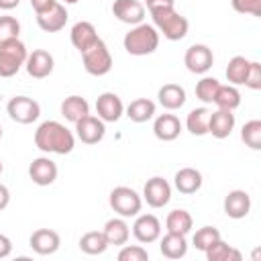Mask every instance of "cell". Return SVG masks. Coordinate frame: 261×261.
I'll return each instance as SVG.
<instances>
[{"label": "cell", "mask_w": 261, "mask_h": 261, "mask_svg": "<svg viewBox=\"0 0 261 261\" xmlns=\"http://www.w3.org/2000/svg\"><path fill=\"white\" fill-rule=\"evenodd\" d=\"M149 253L141 245H122L118 251V261H147Z\"/></svg>", "instance_id": "74e56055"}, {"label": "cell", "mask_w": 261, "mask_h": 261, "mask_svg": "<svg viewBox=\"0 0 261 261\" xmlns=\"http://www.w3.org/2000/svg\"><path fill=\"white\" fill-rule=\"evenodd\" d=\"M75 135L82 143L86 145H96L104 139L106 135V126H104V120H100L98 116H84L82 120L75 122Z\"/></svg>", "instance_id": "30bf717a"}, {"label": "cell", "mask_w": 261, "mask_h": 261, "mask_svg": "<svg viewBox=\"0 0 261 261\" xmlns=\"http://www.w3.org/2000/svg\"><path fill=\"white\" fill-rule=\"evenodd\" d=\"M173 184L179 194H196L202 188V173L194 167H181L175 173Z\"/></svg>", "instance_id": "cb8c5ba5"}, {"label": "cell", "mask_w": 261, "mask_h": 261, "mask_svg": "<svg viewBox=\"0 0 261 261\" xmlns=\"http://www.w3.org/2000/svg\"><path fill=\"white\" fill-rule=\"evenodd\" d=\"M35 145L43 153H55V155H67L75 147L73 133L57 122V120H45L35 130Z\"/></svg>", "instance_id": "6da1fadb"}, {"label": "cell", "mask_w": 261, "mask_h": 261, "mask_svg": "<svg viewBox=\"0 0 261 261\" xmlns=\"http://www.w3.org/2000/svg\"><path fill=\"white\" fill-rule=\"evenodd\" d=\"M61 114H63V118L65 120H69V122H77V120H82L84 116H88L90 114V104H88V100L86 98H82V96H67L63 102H61Z\"/></svg>", "instance_id": "484cf974"}, {"label": "cell", "mask_w": 261, "mask_h": 261, "mask_svg": "<svg viewBox=\"0 0 261 261\" xmlns=\"http://www.w3.org/2000/svg\"><path fill=\"white\" fill-rule=\"evenodd\" d=\"M96 114L104 122H116L124 114L122 100L114 92H104L96 98Z\"/></svg>", "instance_id": "4fadbf2b"}, {"label": "cell", "mask_w": 261, "mask_h": 261, "mask_svg": "<svg viewBox=\"0 0 261 261\" xmlns=\"http://www.w3.org/2000/svg\"><path fill=\"white\" fill-rule=\"evenodd\" d=\"M112 14L124 24H139L145 18V4L139 0H114Z\"/></svg>", "instance_id": "5bb4252c"}, {"label": "cell", "mask_w": 261, "mask_h": 261, "mask_svg": "<svg viewBox=\"0 0 261 261\" xmlns=\"http://www.w3.org/2000/svg\"><path fill=\"white\" fill-rule=\"evenodd\" d=\"M10 253H12V241H10L6 234L0 232V259L8 257Z\"/></svg>", "instance_id": "7bdbcfd3"}, {"label": "cell", "mask_w": 261, "mask_h": 261, "mask_svg": "<svg viewBox=\"0 0 261 261\" xmlns=\"http://www.w3.org/2000/svg\"><path fill=\"white\" fill-rule=\"evenodd\" d=\"M218 239H220V230H218L216 226H202V228L196 230L192 243H194V247H196L198 251L204 253V251H206L212 243H216Z\"/></svg>", "instance_id": "d590c367"}, {"label": "cell", "mask_w": 261, "mask_h": 261, "mask_svg": "<svg viewBox=\"0 0 261 261\" xmlns=\"http://www.w3.org/2000/svg\"><path fill=\"white\" fill-rule=\"evenodd\" d=\"M218 86H220V82H218L216 77H210V75L202 77V80L196 84V98H198V100H202L204 104H212V102H214V96H216Z\"/></svg>", "instance_id": "e575fe53"}, {"label": "cell", "mask_w": 261, "mask_h": 261, "mask_svg": "<svg viewBox=\"0 0 261 261\" xmlns=\"http://www.w3.org/2000/svg\"><path fill=\"white\" fill-rule=\"evenodd\" d=\"M82 61H84V69L90 75H106L112 69V55L102 39H98L90 49L82 53Z\"/></svg>", "instance_id": "5b68a950"}, {"label": "cell", "mask_w": 261, "mask_h": 261, "mask_svg": "<svg viewBox=\"0 0 261 261\" xmlns=\"http://www.w3.org/2000/svg\"><path fill=\"white\" fill-rule=\"evenodd\" d=\"M153 18V27L163 33L165 39L169 41H181L188 35V18L181 16L175 8H161V10H153L151 12Z\"/></svg>", "instance_id": "3957f363"}, {"label": "cell", "mask_w": 261, "mask_h": 261, "mask_svg": "<svg viewBox=\"0 0 261 261\" xmlns=\"http://www.w3.org/2000/svg\"><path fill=\"white\" fill-rule=\"evenodd\" d=\"M27 47L20 39H12L0 45V77H12L27 61Z\"/></svg>", "instance_id": "277c9868"}, {"label": "cell", "mask_w": 261, "mask_h": 261, "mask_svg": "<svg viewBox=\"0 0 261 261\" xmlns=\"http://www.w3.org/2000/svg\"><path fill=\"white\" fill-rule=\"evenodd\" d=\"M232 8L241 14H253L261 16V0H230Z\"/></svg>", "instance_id": "f35d334b"}, {"label": "cell", "mask_w": 261, "mask_h": 261, "mask_svg": "<svg viewBox=\"0 0 261 261\" xmlns=\"http://www.w3.org/2000/svg\"><path fill=\"white\" fill-rule=\"evenodd\" d=\"M241 139L247 147L259 151L261 149V120L255 118V120L245 122L243 128H241Z\"/></svg>", "instance_id": "836d02e7"}, {"label": "cell", "mask_w": 261, "mask_h": 261, "mask_svg": "<svg viewBox=\"0 0 261 261\" xmlns=\"http://www.w3.org/2000/svg\"><path fill=\"white\" fill-rule=\"evenodd\" d=\"M29 245H31V249H33L35 253H39V255H53V253L59 249L61 239H59V234H57L55 230H51V228H37V230L31 234Z\"/></svg>", "instance_id": "2e32d148"}, {"label": "cell", "mask_w": 261, "mask_h": 261, "mask_svg": "<svg viewBox=\"0 0 261 261\" xmlns=\"http://www.w3.org/2000/svg\"><path fill=\"white\" fill-rule=\"evenodd\" d=\"M53 55L45 49H33V53L27 55V61H24V67H27V73L31 77H37V80H43L47 75H51L53 71Z\"/></svg>", "instance_id": "7c38bea8"}, {"label": "cell", "mask_w": 261, "mask_h": 261, "mask_svg": "<svg viewBox=\"0 0 261 261\" xmlns=\"http://www.w3.org/2000/svg\"><path fill=\"white\" fill-rule=\"evenodd\" d=\"M2 169H4V165H2V161H0V173H2Z\"/></svg>", "instance_id": "7dc6e473"}, {"label": "cell", "mask_w": 261, "mask_h": 261, "mask_svg": "<svg viewBox=\"0 0 261 261\" xmlns=\"http://www.w3.org/2000/svg\"><path fill=\"white\" fill-rule=\"evenodd\" d=\"M153 133L159 141H173L181 133V122L175 114H159L153 122Z\"/></svg>", "instance_id": "44dd1931"}, {"label": "cell", "mask_w": 261, "mask_h": 261, "mask_svg": "<svg viewBox=\"0 0 261 261\" xmlns=\"http://www.w3.org/2000/svg\"><path fill=\"white\" fill-rule=\"evenodd\" d=\"M0 139H2V126H0Z\"/></svg>", "instance_id": "c3c4849f"}, {"label": "cell", "mask_w": 261, "mask_h": 261, "mask_svg": "<svg viewBox=\"0 0 261 261\" xmlns=\"http://www.w3.org/2000/svg\"><path fill=\"white\" fill-rule=\"evenodd\" d=\"M251 210V196L245 190H232L224 198V214L228 218H245Z\"/></svg>", "instance_id": "ac0fdd59"}, {"label": "cell", "mask_w": 261, "mask_h": 261, "mask_svg": "<svg viewBox=\"0 0 261 261\" xmlns=\"http://www.w3.org/2000/svg\"><path fill=\"white\" fill-rule=\"evenodd\" d=\"M55 2H57V0H31V6H33V10H35V14H39V12L49 10Z\"/></svg>", "instance_id": "b9f144b4"}, {"label": "cell", "mask_w": 261, "mask_h": 261, "mask_svg": "<svg viewBox=\"0 0 261 261\" xmlns=\"http://www.w3.org/2000/svg\"><path fill=\"white\" fill-rule=\"evenodd\" d=\"M108 247L110 245L102 230H90V232L82 234V239H80V249L86 255H102Z\"/></svg>", "instance_id": "f1b7e54d"}, {"label": "cell", "mask_w": 261, "mask_h": 261, "mask_svg": "<svg viewBox=\"0 0 261 261\" xmlns=\"http://www.w3.org/2000/svg\"><path fill=\"white\" fill-rule=\"evenodd\" d=\"M29 177L37 186H51L57 179V165L49 157H37L29 165Z\"/></svg>", "instance_id": "9a60e30c"}, {"label": "cell", "mask_w": 261, "mask_h": 261, "mask_svg": "<svg viewBox=\"0 0 261 261\" xmlns=\"http://www.w3.org/2000/svg\"><path fill=\"white\" fill-rule=\"evenodd\" d=\"M102 232H104L108 245H114V247L126 245V241H128V237H130V228H128V224L124 222L122 216H120V218H110V220H106Z\"/></svg>", "instance_id": "d4e9b609"}, {"label": "cell", "mask_w": 261, "mask_h": 261, "mask_svg": "<svg viewBox=\"0 0 261 261\" xmlns=\"http://www.w3.org/2000/svg\"><path fill=\"white\" fill-rule=\"evenodd\" d=\"M159 251H161V255L167 257V259H181V257L188 253L186 234L167 232V234L159 241Z\"/></svg>", "instance_id": "603a6c76"}, {"label": "cell", "mask_w": 261, "mask_h": 261, "mask_svg": "<svg viewBox=\"0 0 261 261\" xmlns=\"http://www.w3.org/2000/svg\"><path fill=\"white\" fill-rule=\"evenodd\" d=\"M214 104L222 110H234L241 106V92L232 84H228V86L220 84L216 90V96H214Z\"/></svg>", "instance_id": "f546056e"}, {"label": "cell", "mask_w": 261, "mask_h": 261, "mask_svg": "<svg viewBox=\"0 0 261 261\" xmlns=\"http://www.w3.org/2000/svg\"><path fill=\"white\" fill-rule=\"evenodd\" d=\"M122 45H124L126 53H130V55H137V57L151 55L159 47V31L153 24L139 22L124 35Z\"/></svg>", "instance_id": "7a4b0ae2"}, {"label": "cell", "mask_w": 261, "mask_h": 261, "mask_svg": "<svg viewBox=\"0 0 261 261\" xmlns=\"http://www.w3.org/2000/svg\"><path fill=\"white\" fill-rule=\"evenodd\" d=\"M175 0H145V6L149 8V12L153 10H161V8H173Z\"/></svg>", "instance_id": "60d3db41"}, {"label": "cell", "mask_w": 261, "mask_h": 261, "mask_svg": "<svg viewBox=\"0 0 261 261\" xmlns=\"http://www.w3.org/2000/svg\"><path fill=\"white\" fill-rule=\"evenodd\" d=\"M245 86L251 90H261V63L259 61H251L249 73L245 77Z\"/></svg>", "instance_id": "ab89813d"}, {"label": "cell", "mask_w": 261, "mask_h": 261, "mask_svg": "<svg viewBox=\"0 0 261 261\" xmlns=\"http://www.w3.org/2000/svg\"><path fill=\"white\" fill-rule=\"evenodd\" d=\"M157 100L167 110H177L186 104V90L179 84H163L157 92Z\"/></svg>", "instance_id": "7402d4cb"}, {"label": "cell", "mask_w": 261, "mask_h": 261, "mask_svg": "<svg viewBox=\"0 0 261 261\" xmlns=\"http://www.w3.org/2000/svg\"><path fill=\"white\" fill-rule=\"evenodd\" d=\"M133 234L139 243L149 245L155 243L161 237V222L153 214H137V220L133 224Z\"/></svg>", "instance_id": "8fae6325"}, {"label": "cell", "mask_w": 261, "mask_h": 261, "mask_svg": "<svg viewBox=\"0 0 261 261\" xmlns=\"http://www.w3.org/2000/svg\"><path fill=\"white\" fill-rule=\"evenodd\" d=\"M65 22H67V10L61 2H55L49 10L37 14V24L45 33H57L65 27Z\"/></svg>", "instance_id": "e0dca14e"}, {"label": "cell", "mask_w": 261, "mask_h": 261, "mask_svg": "<svg viewBox=\"0 0 261 261\" xmlns=\"http://www.w3.org/2000/svg\"><path fill=\"white\" fill-rule=\"evenodd\" d=\"M208 118H210V110L208 108H204V106L194 108V110H190V114L186 118V126H188V130L192 135L202 137V135L208 133Z\"/></svg>", "instance_id": "d6a6232c"}, {"label": "cell", "mask_w": 261, "mask_h": 261, "mask_svg": "<svg viewBox=\"0 0 261 261\" xmlns=\"http://www.w3.org/2000/svg\"><path fill=\"white\" fill-rule=\"evenodd\" d=\"M63 2H65V4H75L77 0H63Z\"/></svg>", "instance_id": "bcb514c9"}, {"label": "cell", "mask_w": 261, "mask_h": 261, "mask_svg": "<svg viewBox=\"0 0 261 261\" xmlns=\"http://www.w3.org/2000/svg\"><path fill=\"white\" fill-rule=\"evenodd\" d=\"M204 253H206L208 261H241V253L237 249H232L228 243H224L222 239L212 243Z\"/></svg>", "instance_id": "4dcf8cb0"}, {"label": "cell", "mask_w": 261, "mask_h": 261, "mask_svg": "<svg viewBox=\"0 0 261 261\" xmlns=\"http://www.w3.org/2000/svg\"><path fill=\"white\" fill-rule=\"evenodd\" d=\"M184 63H186L188 71H192V73H206L212 67V63H214L212 49L208 45L196 43V45H192V47L186 49Z\"/></svg>", "instance_id": "ba28073f"}, {"label": "cell", "mask_w": 261, "mask_h": 261, "mask_svg": "<svg viewBox=\"0 0 261 261\" xmlns=\"http://www.w3.org/2000/svg\"><path fill=\"white\" fill-rule=\"evenodd\" d=\"M143 198L151 208H163L171 200V186L167 184V179L155 175V177L147 179V184L143 188Z\"/></svg>", "instance_id": "9c48e42d"}, {"label": "cell", "mask_w": 261, "mask_h": 261, "mask_svg": "<svg viewBox=\"0 0 261 261\" xmlns=\"http://www.w3.org/2000/svg\"><path fill=\"white\" fill-rule=\"evenodd\" d=\"M69 39H71V45H73L80 53H84V51L90 49L100 37H98V33H96V29H94L92 22H88V20H80V22H75V24L71 27V31H69Z\"/></svg>", "instance_id": "d6986e66"}, {"label": "cell", "mask_w": 261, "mask_h": 261, "mask_svg": "<svg viewBox=\"0 0 261 261\" xmlns=\"http://www.w3.org/2000/svg\"><path fill=\"white\" fill-rule=\"evenodd\" d=\"M141 206H143L141 196L128 186H118L110 192V208L122 218L137 216L141 212Z\"/></svg>", "instance_id": "8992f818"}, {"label": "cell", "mask_w": 261, "mask_h": 261, "mask_svg": "<svg viewBox=\"0 0 261 261\" xmlns=\"http://www.w3.org/2000/svg\"><path fill=\"white\" fill-rule=\"evenodd\" d=\"M155 114V102L149 98H137L126 106V116L133 122H147Z\"/></svg>", "instance_id": "4316f807"}, {"label": "cell", "mask_w": 261, "mask_h": 261, "mask_svg": "<svg viewBox=\"0 0 261 261\" xmlns=\"http://www.w3.org/2000/svg\"><path fill=\"white\" fill-rule=\"evenodd\" d=\"M8 204H10V190L4 184H0V210H4Z\"/></svg>", "instance_id": "ee69618b"}, {"label": "cell", "mask_w": 261, "mask_h": 261, "mask_svg": "<svg viewBox=\"0 0 261 261\" xmlns=\"http://www.w3.org/2000/svg\"><path fill=\"white\" fill-rule=\"evenodd\" d=\"M249 65H251V61H249L247 57L234 55V57L228 61V65H226V80H228L232 86L245 84V77H247V73H249Z\"/></svg>", "instance_id": "1f68e13d"}, {"label": "cell", "mask_w": 261, "mask_h": 261, "mask_svg": "<svg viewBox=\"0 0 261 261\" xmlns=\"http://www.w3.org/2000/svg\"><path fill=\"white\" fill-rule=\"evenodd\" d=\"M6 112L8 116L14 120V122H20V124H31L39 118L41 114V106L37 100L29 98V96H14L8 100L6 104Z\"/></svg>", "instance_id": "52a82bcc"}, {"label": "cell", "mask_w": 261, "mask_h": 261, "mask_svg": "<svg viewBox=\"0 0 261 261\" xmlns=\"http://www.w3.org/2000/svg\"><path fill=\"white\" fill-rule=\"evenodd\" d=\"M20 4V0H0V10H12Z\"/></svg>", "instance_id": "f6af8a7d"}, {"label": "cell", "mask_w": 261, "mask_h": 261, "mask_svg": "<svg viewBox=\"0 0 261 261\" xmlns=\"http://www.w3.org/2000/svg\"><path fill=\"white\" fill-rule=\"evenodd\" d=\"M192 214L188 210H171L165 218V226H167V232H177V234H188L192 230Z\"/></svg>", "instance_id": "83f0119b"}, {"label": "cell", "mask_w": 261, "mask_h": 261, "mask_svg": "<svg viewBox=\"0 0 261 261\" xmlns=\"http://www.w3.org/2000/svg\"><path fill=\"white\" fill-rule=\"evenodd\" d=\"M20 22L14 16H0V45L12 39H18Z\"/></svg>", "instance_id": "8d00e7d4"}, {"label": "cell", "mask_w": 261, "mask_h": 261, "mask_svg": "<svg viewBox=\"0 0 261 261\" xmlns=\"http://www.w3.org/2000/svg\"><path fill=\"white\" fill-rule=\"evenodd\" d=\"M234 128V114L232 110L218 108L216 112H210L208 118V133L216 139H226Z\"/></svg>", "instance_id": "ffe728a7"}]
</instances>
